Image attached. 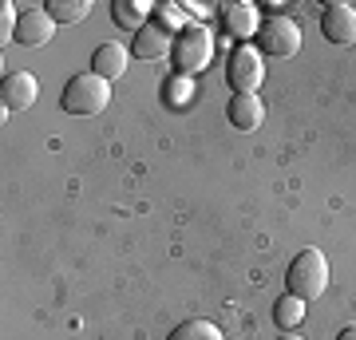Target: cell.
<instances>
[{"label":"cell","mask_w":356,"mask_h":340,"mask_svg":"<svg viewBox=\"0 0 356 340\" xmlns=\"http://www.w3.org/2000/svg\"><path fill=\"white\" fill-rule=\"evenodd\" d=\"M285 285H289L293 297L301 301H317L321 293L329 289V257L321 250H301L289 261V273H285Z\"/></svg>","instance_id":"6da1fadb"},{"label":"cell","mask_w":356,"mask_h":340,"mask_svg":"<svg viewBox=\"0 0 356 340\" xmlns=\"http://www.w3.org/2000/svg\"><path fill=\"white\" fill-rule=\"evenodd\" d=\"M107 103H111V83L99 79L95 72L72 76L67 88H64V95H60V107H64L67 115H99Z\"/></svg>","instance_id":"7a4b0ae2"},{"label":"cell","mask_w":356,"mask_h":340,"mask_svg":"<svg viewBox=\"0 0 356 340\" xmlns=\"http://www.w3.org/2000/svg\"><path fill=\"white\" fill-rule=\"evenodd\" d=\"M226 79H229V88L238 91V95H254V91L266 83V60H261V48H254V44H238V48L229 51Z\"/></svg>","instance_id":"3957f363"},{"label":"cell","mask_w":356,"mask_h":340,"mask_svg":"<svg viewBox=\"0 0 356 340\" xmlns=\"http://www.w3.org/2000/svg\"><path fill=\"white\" fill-rule=\"evenodd\" d=\"M257 44H261L266 56L289 60V56H297V48H301V28H297V20H289V16H269V20H261Z\"/></svg>","instance_id":"277c9868"},{"label":"cell","mask_w":356,"mask_h":340,"mask_svg":"<svg viewBox=\"0 0 356 340\" xmlns=\"http://www.w3.org/2000/svg\"><path fill=\"white\" fill-rule=\"evenodd\" d=\"M210 56H214V36L206 32L202 24H191V28H182V36H178L175 44V60L182 72H206L210 67Z\"/></svg>","instance_id":"5b68a950"},{"label":"cell","mask_w":356,"mask_h":340,"mask_svg":"<svg viewBox=\"0 0 356 340\" xmlns=\"http://www.w3.org/2000/svg\"><path fill=\"white\" fill-rule=\"evenodd\" d=\"M321 32H325V40L337 44V48L356 44V8L353 4H344V0L325 4V13H321Z\"/></svg>","instance_id":"8992f818"},{"label":"cell","mask_w":356,"mask_h":340,"mask_svg":"<svg viewBox=\"0 0 356 340\" xmlns=\"http://www.w3.org/2000/svg\"><path fill=\"white\" fill-rule=\"evenodd\" d=\"M36 95H40V83L32 72H13V76H4V83H0V107H4V115L28 111L36 103Z\"/></svg>","instance_id":"52a82bcc"},{"label":"cell","mask_w":356,"mask_h":340,"mask_svg":"<svg viewBox=\"0 0 356 340\" xmlns=\"http://www.w3.org/2000/svg\"><path fill=\"white\" fill-rule=\"evenodd\" d=\"M51 36H56V20H51L44 8H24V13H20L16 32H13L16 44H24V48H44Z\"/></svg>","instance_id":"ba28073f"},{"label":"cell","mask_w":356,"mask_h":340,"mask_svg":"<svg viewBox=\"0 0 356 340\" xmlns=\"http://www.w3.org/2000/svg\"><path fill=\"white\" fill-rule=\"evenodd\" d=\"M222 20H226V32L238 40H250L261 32V16L250 0H234V4H222Z\"/></svg>","instance_id":"9c48e42d"},{"label":"cell","mask_w":356,"mask_h":340,"mask_svg":"<svg viewBox=\"0 0 356 340\" xmlns=\"http://www.w3.org/2000/svg\"><path fill=\"white\" fill-rule=\"evenodd\" d=\"M127 60H131V51L123 48V44H99L95 56H91V72L111 83V79H119L127 72Z\"/></svg>","instance_id":"30bf717a"},{"label":"cell","mask_w":356,"mask_h":340,"mask_svg":"<svg viewBox=\"0 0 356 340\" xmlns=\"http://www.w3.org/2000/svg\"><path fill=\"white\" fill-rule=\"evenodd\" d=\"M166 51H175L166 28L147 24L143 32H135V48H131V56H139V60H166Z\"/></svg>","instance_id":"8fae6325"},{"label":"cell","mask_w":356,"mask_h":340,"mask_svg":"<svg viewBox=\"0 0 356 340\" xmlns=\"http://www.w3.org/2000/svg\"><path fill=\"white\" fill-rule=\"evenodd\" d=\"M147 16H151V4H147V0H115L111 4V24L115 28L143 32V28H147Z\"/></svg>","instance_id":"7c38bea8"},{"label":"cell","mask_w":356,"mask_h":340,"mask_svg":"<svg viewBox=\"0 0 356 340\" xmlns=\"http://www.w3.org/2000/svg\"><path fill=\"white\" fill-rule=\"evenodd\" d=\"M261 115H266V107H261L257 95H234L229 99V123L238 127V131H254L261 123Z\"/></svg>","instance_id":"4fadbf2b"},{"label":"cell","mask_w":356,"mask_h":340,"mask_svg":"<svg viewBox=\"0 0 356 340\" xmlns=\"http://www.w3.org/2000/svg\"><path fill=\"white\" fill-rule=\"evenodd\" d=\"M166 340H226V337H222V328H218L214 321H206V316H191V321L175 325V332H170Z\"/></svg>","instance_id":"5bb4252c"},{"label":"cell","mask_w":356,"mask_h":340,"mask_svg":"<svg viewBox=\"0 0 356 340\" xmlns=\"http://www.w3.org/2000/svg\"><path fill=\"white\" fill-rule=\"evenodd\" d=\"M44 13H48L56 24H79V20L91 13V4L88 0H44Z\"/></svg>","instance_id":"9a60e30c"},{"label":"cell","mask_w":356,"mask_h":340,"mask_svg":"<svg viewBox=\"0 0 356 340\" xmlns=\"http://www.w3.org/2000/svg\"><path fill=\"white\" fill-rule=\"evenodd\" d=\"M273 321H277V328L293 332V328L305 321V301H301V297H293V293H285V297L273 305Z\"/></svg>","instance_id":"2e32d148"},{"label":"cell","mask_w":356,"mask_h":340,"mask_svg":"<svg viewBox=\"0 0 356 340\" xmlns=\"http://www.w3.org/2000/svg\"><path fill=\"white\" fill-rule=\"evenodd\" d=\"M159 16H163L166 28H191V20H182V4H159Z\"/></svg>","instance_id":"e0dca14e"},{"label":"cell","mask_w":356,"mask_h":340,"mask_svg":"<svg viewBox=\"0 0 356 340\" xmlns=\"http://www.w3.org/2000/svg\"><path fill=\"white\" fill-rule=\"evenodd\" d=\"M337 340H356V325H344L341 332H337Z\"/></svg>","instance_id":"ac0fdd59"},{"label":"cell","mask_w":356,"mask_h":340,"mask_svg":"<svg viewBox=\"0 0 356 340\" xmlns=\"http://www.w3.org/2000/svg\"><path fill=\"white\" fill-rule=\"evenodd\" d=\"M277 340H305V337H297V332H281Z\"/></svg>","instance_id":"d6986e66"}]
</instances>
